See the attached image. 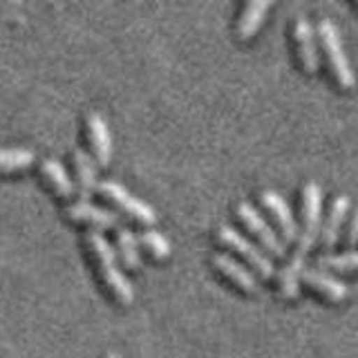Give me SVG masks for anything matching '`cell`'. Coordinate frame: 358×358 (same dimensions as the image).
<instances>
[{
  "label": "cell",
  "mask_w": 358,
  "mask_h": 358,
  "mask_svg": "<svg viewBox=\"0 0 358 358\" xmlns=\"http://www.w3.org/2000/svg\"><path fill=\"white\" fill-rule=\"evenodd\" d=\"M85 246L108 294L117 302H121V305H130L134 300V289L130 285V280L123 275V271L119 268L117 251L112 249V244L108 242L106 235L96 229H90L85 233Z\"/></svg>",
  "instance_id": "obj_1"
},
{
  "label": "cell",
  "mask_w": 358,
  "mask_h": 358,
  "mask_svg": "<svg viewBox=\"0 0 358 358\" xmlns=\"http://www.w3.org/2000/svg\"><path fill=\"white\" fill-rule=\"evenodd\" d=\"M318 38H320L324 61H327V67H329L331 76L336 78V83H338L343 90H350L356 83V76L352 72L350 59H347V54H345L341 31L329 18H322L318 22Z\"/></svg>",
  "instance_id": "obj_2"
},
{
  "label": "cell",
  "mask_w": 358,
  "mask_h": 358,
  "mask_svg": "<svg viewBox=\"0 0 358 358\" xmlns=\"http://www.w3.org/2000/svg\"><path fill=\"white\" fill-rule=\"evenodd\" d=\"M320 215H322V190L316 182H307L302 186V204H300V235L296 242V251L305 253L313 246L320 235Z\"/></svg>",
  "instance_id": "obj_3"
},
{
  "label": "cell",
  "mask_w": 358,
  "mask_h": 358,
  "mask_svg": "<svg viewBox=\"0 0 358 358\" xmlns=\"http://www.w3.org/2000/svg\"><path fill=\"white\" fill-rule=\"evenodd\" d=\"M217 242L227 246V249L235 251L238 255H242L244 260L249 262L264 280L273 278L275 268H273V262H271V257H268V253L262 251L260 246L253 244L251 240H246L238 229L231 227V224H220V229H217Z\"/></svg>",
  "instance_id": "obj_4"
},
{
  "label": "cell",
  "mask_w": 358,
  "mask_h": 358,
  "mask_svg": "<svg viewBox=\"0 0 358 358\" xmlns=\"http://www.w3.org/2000/svg\"><path fill=\"white\" fill-rule=\"evenodd\" d=\"M96 190L101 193V197H106L110 201L112 206H117L123 215H128L141 224L157 222V213L148 201L134 197L126 186H121L119 182H115V179H103V182H99Z\"/></svg>",
  "instance_id": "obj_5"
},
{
  "label": "cell",
  "mask_w": 358,
  "mask_h": 358,
  "mask_svg": "<svg viewBox=\"0 0 358 358\" xmlns=\"http://www.w3.org/2000/svg\"><path fill=\"white\" fill-rule=\"evenodd\" d=\"M235 215H238L244 227L255 235V240L262 244V249L266 253H271L275 257H285L287 253L285 240L268 227V222L260 215V210H257L251 201H240V204L235 206Z\"/></svg>",
  "instance_id": "obj_6"
},
{
  "label": "cell",
  "mask_w": 358,
  "mask_h": 358,
  "mask_svg": "<svg viewBox=\"0 0 358 358\" xmlns=\"http://www.w3.org/2000/svg\"><path fill=\"white\" fill-rule=\"evenodd\" d=\"M65 215H67V220H72V222L90 224V227L96 229V231L121 227V224H119V215H117L115 210L103 208V206H96L90 199L70 201V204L65 206Z\"/></svg>",
  "instance_id": "obj_7"
},
{
  "label": "cell",
  "mask_w": 358,
  "mask_h": 358,
  "mask_svg": "<svg viewBox=\"0 0 358 358\" xmlns=\"http://www.w3.org/2000/svg\"><path fill=\"white\" fill-rule=\"evenodd\" d=\"M260 201L262 206L266 208L268 215L273 217L275 227L282 233V240L285 244L287 242H298V235H300V229H298V222L294 217V213H291L289 204L285 201V197L278 193V190H271V188H264L260 193Z\"/></svg>",
  "instance_id": "obj_8"
},
{
  "label": "cell",
  "mask_w": 358,
  "mask_h": 358,
  "mask_svg": "<svg viewBox=\"0 0 358 358\" xmlns=\"http://www.w3.org/2000/svg\"><path fill=\"white\" fill-rule=\"evenodd\" d=\"M85 134H87L90 150H92L94 162H99L101 166H108L112 159V137H110L106 119L101 117L96 110H90L85 115Z\"/></svg>",
  "instance_id": "obj_9"
},
{
  "label": "cell",
  "mask_w": 358,
  "mask_h": 358,
  "mask_svg": "<svg viewBox=\"0 0 358 358\" xmlns=\"http://www.w3.org/2000/svg\"><path fill=\"white\" fill-rule=\"evenodd\" d=\"M294 43H296V52L298 59L307 72H316L320 65V56H318V45H316V29H313L311 22L305 16H298L294 22Z\"/></svg>",
  "instance_id": "obj_10"
},
{
  "label": "cell",
  "mask_w": 358,
  "mask_h": 358,
  "mask_svg": "<svg viewBox=\"0 0 358 358\" xmlns=\"http://www.w3.org/2000/svg\"><path fill=\"white\" fill-rule=\"evenodd\" d=\"M210 264L217 273H222L224 278H227L233 287H238L242 291L253 294V291H257V287H260L251 268H246L242 262H238L235 257H231L227 253H215L210 257Z\"/></svg>",
  "instance_id": "obj_11"
},
{
  "label": "cell",
  "mask_w": 358,
  "mask_h": 358,
  "mask_svg": "<svg viewBox=\"0 0 358 358\" xmlns=\"http://www.w3.org/2000/svg\"><path fill=\"white\" fill-rule=\"evenodd\" d=\"M72 164H74V186H76L78 199H87L99 186L94 157L76 145L72 150Z\"/></svg>",
  "instance_id": "obj_12"
},
{
  "label": "cell",
  "mask_w": 358,
  "mask_h": 358,
  "mask_svg": "<svg viewBox=\"0 0 358 358\" xmlns=\"http://www.w3.org/2000/svg\"><path fill=\"white\" fill-rule=\"evenodd\" d=\"M350 213V197L347 195H336L331 199V206L327 210V220L320 227V246L324 251H331L334 244L338 242L341 227L345 224V215Z\"/></svg>",
  "instance_id": "obj_13"
},
{
  "label": "cell",
  "mask_w": 358,
  "mask_h": 358,
  "mask_svg": "<svg viewBox=\"0 0 358 358\" xmlns=\"http://www.w3.org/2000/svg\"><path fill=\"white\" fill-rule=\"evenodd\" d=\"M302 280H305L313 291H318L322 298H327L331 302H341L350 294V289H347L345 282H341V280L334 278L331 273L322 271V268H305V271H302Z\"/></svg>",
  "instance_id": "obj_14"
},
{
  "label": "cell",
  "mask_w": 358,
  "mask_h": 358,
  "mask_svg": "<svg viewBox=\"0 0 358 358\" xmlns=\"http://www.w3.org/2000/svg\"><path fill=\"white\" fill-rule=\"evenodd\" d=\"M38 171H41V177L45 179V184H48L59 197L70 199L76 193V186L72 182V177L67 175L63 164L56 159V157H45L38 166Z\"/></svg>",
  "instance_id": "obj_15"
},
{
  "label": "cell",
  "mask_w": 358,
  "mask_h": 358,
  "mask_svg": "<svg viewBox=\"0 0 358 358\" xmlns=\"http://www.w3.org/2000/svg\"><path fill=\"white\" fill-rule=\"evenodd\" d=\"M268 7H271L268 0H249V3L242 7L238 20H235V34H238V38L249 41L255 36V31L260 29Z\"/></svg>",
  "instance_id": "obj_16"
},
{
  "label": "cell",
  "mask_w": 358,
  "mask_h": 358,
  "mask_svg": "<svg viewBox=\"0 0 358 358\" xmlns=\"http://www.w3.org/2000/svg\"><path fill=\"white\" fill-rule=\"evenodd\" d=\"M305 253L294 251V255L285 262V266L278 271V291L282 298H296L300 291V278L305 271Z\"/></svg>",
  "instance_id": "obj_17"
},
{
  "label": "cell",
  "mask_w": 358,
  "mask_h": 358,
  "mask_svg": "<svg viewBox=\"0 0 358 358\" xmlns=\"http://www.w3.org/2000/svg\"><path fill=\"white\" fill-rule=\"evenodd\" d=\"M117 251L121 262L126 264L130 271H137L141 266V253H139V240L128 227H117Z\"/></svg>",
  "instance_id": "obj_18"
},
{
  "label": "cell",
  "mask_w": 358,
  "mask_h": 358,
  "mask_svg": "<svg viewBox=\"0 0 358 358\" xmlns=\"http://www.w3.org/2000/svg\"><path fill=\"white\" fill-rule=\"evenodd\" d=\"M36 159V155L29 148H0V173L25 171Z\"/></svg>",
  "instance_id": "obj_19"
},
{
  "label": "cell",
  "mask_w": 358,
  "mask_h": 358,
  "mask_svg": "<svg viewBox=\"0 0 358 358\" xmlns=\"http://www.w3.org/2000/svg\"><path fill=\"white\" fill-rule=\"evenodd\" d=\"M318 268H331V271H341V273H354V271H358V251L324 253L318 257Z\"/></svg>",
  "instance_id": "obj_20"
},
{
  "label": "cell",
  "mask_w": 358,
  "mask_h": 358,
  "mask_svg": "<svg viewBox=\"0 0 358 358\" xmlns=\"http://www.w3.org/2000/svg\"><path fill=\"white\" fill-rule=\"evenodd\" d=\"M139 242L143 244V249L148 251L157 260H164V257L171 255V242H168L159 231L155 229H145L139 235Z\"/></svg>",
  "instance_id": "obj_21"
},
{
  "label": "cell",
  "mask_w": 358,
  "mask_h": 358,
  "mask_svg": "<svg viewBox=\"0 0 358 358\" xmlns=\"http://www.w3.org/2000/svg\"><path fill=\"white\" fill-rule=\"evenodd\" d=\"M347 244H356L358 242V206H356V210L352 213V217H350V227H347Z\"/></svg>",
  "instance_id": "obj_22"
},
{
  "label": "cell",
  "mask_w": 358,
  "mask_h": 358,
  "mask_svg": "<svg viewBox=\"0 0 358 358\" xmlns=\"http://www.w3.org/2000/svg\"><path fill=\"white\" fill-rule=\"evenodd\" d=\"M103 358H121V356H119V354H115V352H108Z\"/></svg>",
  "instance_id": "obj_23"
}]
</instances>
